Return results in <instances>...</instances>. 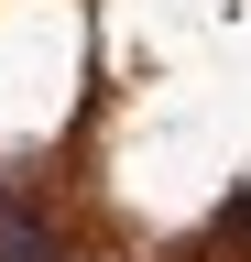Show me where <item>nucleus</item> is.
I'll return each instance as SVG.
<instances>
[{
    "mask_svg": "<svg viewBox=\"0 0 251 262\" xmlns=\"http://www.w3.org/2000/svg\"><path fill=\"white\" fill-rule=\"evenodd\" d=\"M66 262H87V251H66Z\"/></svg>",
    "mask_w": 251,
    "mask_h": 262,
    "instance_id": "1",
    "label": "nucleus"
}]
</instances>
